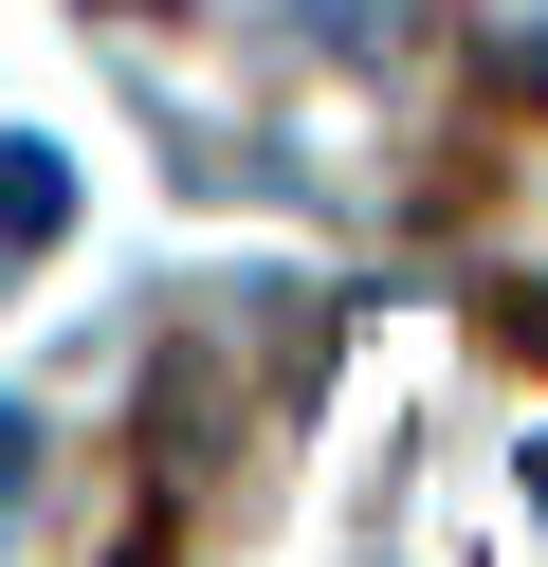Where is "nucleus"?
Masks as SVG:
<instances>
[{
  "mask_svg": "<svg viewBox=\"0 0 548 567\" xmlns=\"http://www.w3.org/2000/svg\"><path fill=\"white\" fill-rule=\"evenodd\" d=\"M19 494H37V421L0 403V513H19Z\"/></svg>",
  "mask_w": 548,
  "mask_h": 567,
  "instance_id": "nucleus-2",
  "label": "nucleus"
},
{
  "mask_svg": "<svg viewBox=\"0 0 548 567\" xmlns=\"http://www.w3.org/2000/svg\"><path fill=\"white\" fill-rule=\"evenodd\" d=\"M73 220V165L55 147H0V238H19V257H37V238H55Z\"/></svg>",
  "mask_w": 548,
  "mask_h": 567,
  "instance_id": "nucleus-1",
  "label": "nucleus"
}]
</instances>
